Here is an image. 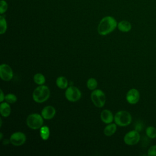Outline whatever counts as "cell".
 Here are the masks:
<instances>
[{"mask_svg": "<svg viewBox=\"0 0 156 156\" xmlns=\"http://www.w3.org/2000/svg\"><path fill=\"white\" fill-rule=\"evenodd\" d=\"M118 26L116 20L111 16L104 17L98 26V32L101 35H106L113 32Z\"/></svg>", "mask_w": 156, "mask_h": 156, "instance_id": "cell-1", "label": "cell"}, {"mask_svg": "<svg viewBox=\"0 0 156 156\" xmlns=\"http://www.w3.org/2000/svg\"><path fill=\"white\" fill-rule=\"evenodd\" d=\"M50 96L49 88L44 85L37 87L32 93V98L36 102L43 103L47 101Z\"/></svg>", "mask_w": 156, "mask_h": 156, "instance_id": "cell-2", "label": "cell"}, {"mask_svg": "<svg viewBox=\"0 0 156 156\" xmlns=\"http://www.w3.org/2000/svg\"><path fill=\"white\" fill-rule=\"evenodd\" d=\"M114 121L118 126L125 127L131 123L132 116L129 112L125 110H121L115 114Z\"/></svg>", "mask_w": 156, "mask_h": 156, "instance_id": "cell-3", "label": "cell"}, {"mask_svg": "<svg viewBox=\"0 0 156 156\" xmlns=\"http://www.w3.org/2000/svg\"><path fill=\"white\" fill-rule=\"evenodd\" d=\"M43 118L41 115L38 113H32L29 115L26 119L27 126L32 129H40L43 124Z\"/></svg>", "mask_w": 156, "mask_h": 156, "instance_id": "cell-4", "label": "cell"}, {"mask_svg": "<svg viewBox=\"0 0 156 156\" xmlns=\"http://www.w3.org/2000/svg\"><path fill=\"white\" fill-rule=\"evenodd\" d=\"M91 99L93 104L98 108L102 107L106 101V98L104 91L99 89L93 90L91 93Z\"/></svg>", "mask_w": 156, "mask_h": 156, "instance_id": "cell-5", "label": "cell"}, {"mask_svg": "<svg viewBox=\"0 0 156 156\" xmlns=\"http://www.w3.org/2000/svg\"><path fill=\"white\" fill-rule=\"evenodd\" d=\"M65 97L70 102H76L81 98V92L76 87L70 86L65 91Z\"/></svg>", "mask_w": 156, "mask_h": 156, "instance_id": "cell-6", "label": "cell"}, {"mask_svg": "<svg viewBox=\"0 0 156 156\" xmlns=\"http://www.w3.org/2000/svg\"><path fill=\"white\" fill-rule=\"evenodd\" d=\"M140 140V135L136 130H133L127 132L124 137V143L130 146L137 144Z\"/></svg>", "mask_w": 156, "mask_h": 156, "instance_id": "cell-7", "label": "cell"}, {"mask_svg": "<svg viewBox=\"0 0 156 156\" xmlns=\"http://www.w3.org/2000/svg\"><path fill=\"white\" fill-rule=\"evenodd\" d=\"M13 76V71L11 67L5 63H2L0 66V77L4 81L10 80Z\"/></svg>", "mask_w": 156, "mask_h": 156, "instance_id": "cell-8", "label": "cell"}, {"mask_svg": "<svg viewBox=\"0 0 156 156\" xmlns=\"http://www.w3.org/2000/svg\"><path fill=\"white\" fill-rule=\"evenodd\" d=\"M26 135L21 132H16L13 133L10 137V143L15 146L23 145L26 142Z\"/></svg>", "mask_w": 156, "mask_h": 156, "instance_id": "cell-9", "label": "cell"}, {"mask_svg": "<svg viewBox=\"0 0 156 156\" xmlns=\"http://www.w3.org/2000/svg\"><path fill=\"white\" fill-rule=\"evenodd\" d=\"M140 99V93L138 90L132 88L126 94V100L130 104H136Z\"/></svg>", "mask_w": 156, "mask_h": 156, "instance_id": "cell-10", "label": "cell"}, {"mask_svg": "<svg viewBox=\"0 0 156 156\" xmlns=\"http://www.w3.org/2000/svg\"><path fill=\"white\" fill-rule=\"evenodd\" d=\"M56 113L55 109L51 105H48L44 107L41 110V116L44 119H51L54 118Z\"/></svg>", "mask_w": 156, "mask_h": 156, "instance_id": "cell-11", "label": "cell"}, {"mask_svg": "<svg viewBox=\"0 0 156 156\" xmlns=\"http://www.w3.org/2000/svg\"><path fill=\"white\" fill-rule=\"evenodd\" d=\"M101 119L102 122L108 124L113 122L114 120V116L110 110L105 109L101 113Z\"/></svg>", "mask_w": 156, "mask_h": 156, "instance_id": "cell-12", "label": "cell"}, {"mask_svg": "<svg viewBox=\"0 0 156 156\" xmlns=\"http://www.w3.org/2000/svg\"><path fill=\"white\" fill-rule=\"evenodd\" d=\"M11 112V108L9 103L2 102L0 105V113L3 117H8Z\"/></svg>", "mask_w": 156, "mask_h": 156, "instance_id": "cell-13", "label": "cell"}, {"mask_svg": "<svg viewBox=\"0 0 156 156\" xmlns=\"http://www.w3.org/2000/svg\"><path fill=\"white\" fill-rule=\"evenodd\" d=\"M117 27L120 31L123 32H127L132 29V25L130 23L126 20H122L119 22L118 23Z\"/></svg>", "mask_w": 156, "mask_h": 156, "instance_id": "cell-14", "label": "cell"}, {"mask_svg": "<svg viewBox=\"0 0 156 156\" xmlns=\"http://www.w3.org/2000/svg\"><path fill=\"white\" fill-rule=\"evenodd\" d=\"M116 125L117 124L116 123L114 124L112 122L108 124V125L104 129V133L105 135H106L107 136H112V135H113L117 129Z\"/></svg>", "mask_w": 156, "mask_h": 156, "instance_id": "cell-15", "label": "cell"}, {"mask_svg": "<svg viewBox=\"0 0 156 156\" xmlns=\"http://www.w3.org/2000/svg\"><path fill=\"white\" fill-rule=\"evenodd\" d=\"M56 85L60 89H65L68 88V81L65 77L60 76L56 79Z\"/></svg>", "mask_w": 156, "mask_h": 156, "instance_id": "cell-16", "label": "cell"}, {"mask_svg": "<svg viewBox=\"0 0 156 156\" xmlns=\"http://www.w3.org/2000/svg\"><path fill=\"white\" fill-rule=\"evenodd\" d=\"M40 135L41 138L43 140H48L49 138V135H50V131H49V129L48 128V127L46 126H42L40 129Z\"/></svg>", "mask_w": 156, "mask_h": 156, "instance_id": "cell-17", "label": "cell"}, {"mask_svg": "<svg viewBox=\"0 0 156 156\" xmlns=\"http://www.w3.org/2000/svg\"><path fill=\"white\" fill-rule=\"evenodd\" d=\"M34 80L35 83L39 85H43L46 82L44 76L41 73H37L34 76Z\"/></svg>", "mask_w": 156, "mask_h": 156, "instance_id": "cell-18", "label": "cell"}, {"mask_svg": "<svg viewBox=\"0 0 156 156\" xmlns=\"http://www.w3.org/2000/svg\"><path fill=\"white\" fill-rule=\"evenodd\" d=\"M146 135L152 139L156 138V128L154 126H149L146 129Z\"/></svg>", "mask_w": 156, "mask_h": 156, "instance_id": "cell-19", "label": "cell"}, {"mask_svg": "<svg viewBox=\"0 0 156 156\" xmlns=\"http://www.w3.org/2000/svg\"><path fill=\"white\" fill-rule=\"evenodd\" d=\"M7 28V21L4 16L1 15L0 16V34H4Z\"/></svg>", "mask_w": 156, "mask_h": 156, "instance_id": "cell-20", "label": "cell"}, {"mask_svg": "<svg viewBox=\"0 0 156 156\" xmlns=\"http://www.w3.org/2000/svg\"><path fill=\"white\" fill-rule=\"evenodd\" d=\"M87 87L89 90H94L98 87V82L94 78H90L87 82Z\"/></svg>", "mask_w": 156, "mask_h": 156, "instance_id": "cell-21", "label": "cell"}, {"mask_svg": "<svg viewBox=\"0 0 156 156\" xmlns=\"http://www.w3.org/2000/svg\"><path fill=\"white\" fill-rule=\"evenodd\" d=\"M5 100L9 104H13L16 102L17 97L12 93H9L5 96Z\"/></svg>", "mask_w": 156, "mask_h": 156, "instance_id": "cell-22", "label": "cell"}, {"mask_svg": "<svg viewBox=\"0 0 156 156\" xmlns=\"http://www.w3.org/2000/svg\"><path fill=\"white\" fill-rule=\"evenodd\" d=\"M8 8L7 3L4 0H1L0 1V13L2 15L6 12Z\"/></svg>", "mask_w": 156, "mask_h": 156, "instance_id": "cell-23", "label": "cell"}, {"mask_svg": "<svg viewBox=\"0 0 156 156\" xmlns=\"http://www.w3.org/2000/svg\"><path fill=\"white\" fill-rule=\"evenodd\" d=\"M147 155L149 156H156V145L152 146L149 148Z\"/></svg>", "mask_w": 156, "mask_h": 156, "instance_id": "cell-24", "label": "cell"}, {"mask_svg": "<svg viewBox=\"0 0 156 156\" xmlns=\"http://www.w3.org/2000/svg\"><path fill=\"white\" fill-rule=\"evenodd\" d=\"M5 100V96L4 95V93L2 90H1V96H0V101L1 102H3V101Z\"/></svg>", "mask_w": 156, "mask_h": 156, "instance_id": "cell-25", "label": "cell"}, {"mask_svg": "<svg viewBox=\"0 0 156 156\" xmlns=\"http://www.w3.org/2000/svg\"><path fill=\"white\" fill-rule=\"evenodd\" d=\"M0 135H1V136H0V140H2V132H1Z\"/></svg>", "mask_w": 156, "mask_h": 156, "instance_id": "cell-26", "label": "cell"}]
</instances>
